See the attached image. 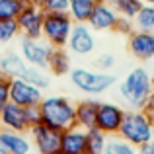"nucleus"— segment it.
<instances>
[{"label": "nucleus", "mask_w": 154, "mask_h": 154, "mask_svg": "<svg viewBox=\"0 0 154 154\" xmlns=\"http://www.w3.org/2000/svg\"><path fill=\"white\" fill-rule=\"evenodd\" d=\"M72 26L74 22L68 16V12H45L41 37L51 47H66Z\"/></svg>", "instance_id": "obj_6"}, {"label": "nucleus", "mask_w": 154, "mask_h": 154, "mask_svg": "<svg viewBox=\"0 0 154 154\" xmlns=\"http://www.w3.org/2000/svg\"><path fill=\"white\" fill-rule=\"evenodd\" d=\"M117 137L131 143L137 148L144 146L152 140V119L143 109H129L125 111V119L121 123Z\"/></svg>", "instance_id": "obj_4"}, {"label": "nucleus", "mask_w": 154, "mask_h": 154, "mask_svg": "<svg viewBox=\"0 0 154 154\" xmlns=\"http://www.w3.org/2000/svg\"><path fill=\"white\" fill-rule=\"evenodd\" d=\"M70 53L66 47H53L51 57H49V66L47 70H51V74L55 76H64L70 72Z\"/></svg>", "instance_id": "obj_19"}, {"label": "nucleus", "mask_w": 154, "mask_h": 154, "mask_svg": "<svg viewBox=\"0 0 154 154\" xmlns=\"http://www.w3.org/2000/svg\"><path fill=\"white\" fill-rule=\"evenodd\" d=\"M113 31H115V33H119V35H125V37H129V35L135 31V22H133V20H129V18H123V16H119V18H117L115 27H113Z\"/></svg>", "instance_id": "obj_28"}, {"label": "nucleus", "mask_w": 154, "mask_h": 154, "mask_svg": "<svg viewBox=\"0 0 154 154\" xmlns=\"http://www.w3.org/2000/svg\"><path fill=\"white\" fill-rule=\"evenodd\" d=\"M27 0H0V20H16Z\"/></svg>", "instance_id": "obj_25"}, {"label": "nucleus", "mask_w": 154, "mask_h": 154, "mask_svg": "<svg viewBox=\"0 0 154 154\" xmlns=\"http://www.w3.org/2000/svg\"><path fill=\"white\" fill-rule=\"evenodd\" d=\"M27 133H29V139L37 154H55L60 150V131H55L43 123H37Z\"/></svg>", "instance_id": "obj_12"}, {"label": "nucleus", "mask_w": 154, "mask_h": 154, "mask_svg": "<svg viewBox=\"0 0 154 154\" xmlns=\"http://www.w3.org/2000/svg\"><path fill=\"white\" fill-rule=\"evenodd\" d=\"M43 18H45V12L41 6L37 4L26 2V6L22 8L20 16L16 18L20 27V33L23 37H31V39H39L43 33Z\"/></svg>", "instance_id": "obj_9"}, {"label": "nucleus", "mask_w": 154, "mask_h": 154, "mask_svg": "<svg viewBox=\"0 0 154 154\" xmlns=\"http://www.w3.org/2000/svg\"><path fill=\"white\" fill-rule=\"evenodd\" d=\"M43 100V90L33 82L23 78H12L10 84V102L22 107H37Z\"/></svg>", "instance_id": "obj_10"}, {"label": "nucleus", "mask_w": 154, "mask_h": 154, "mask_svg": "<svg viewBox=\"0 0 154 154\" xmlns=\"http://www.w3.org/2000/svg\"><path fill=\"white\" fill-rule=\"evenodd\" d=\"M96 4H103V2H109V0H94Z\"/></svg>", "instance_id": "obj_37"}, {"label": "nucleus", "mask_w": 154, "mask_h": 154, "mask_svg": "<svg viewBox=\"0 0 154 154\" xmlns=\"http://www.w3.org/2000/svg\"><path fill=\"white\" fill-rule=\"evenodd\" d=\"M98 105H100V102H96V100H82V102L76 103V125L86 129V131L96 127Z\"/></svg>", "instance_id": "obj_18"}, {"label": "nucleus", "mask_w": 154, "mask_h": 154, "mask_svg": "<svg viewBox=\"0 0 154 154\" xmlns=\"http://www.w3.org/2000/svg\"><path fill=\"white\" fill-rule=\"evenodd\" d=\"M117 18H119V14L115 12V8L109 2L96 4L90 20H88V26L94 31H113V27L117 23Z\"/></svg>", "instance_id": "obj_16"}, {"label": "nucleus", "mask_w": 154, "mask_h": 154, "mask_svg": "<svg viewBox=\"0 0 154 154\" xmlns=\"http://www.w3.org/2000/svg\"><path fill=\"white\" fill-rule=\"evenodd\" d=\"M2 129H4V127H2V117H0V131H2Z\"/></svg>", "instance_id": "obj_40"}, {"label": "nucleus", "mask_w": 154, "mask_h": 154, "mask_svg": "<svg viewBox=\"0 0 154 154\" xmlns=\"http://www.w3.org/2000/svg\"><path fill=\"white\" fill-rule=\"evenodd\" d=\"M66 49L72 55L78 57H88L92 55L96 49V35L88 23H74L70 31V37H68Z\"/></svg>", "instance_id": "obj_11"}, {"label": "nucleus", "mask_w": 154, "mask_h": 154, "mask_svg": "<svg viewBox=\"0 0 154 154\" xmlns=\"http://www.w3.org/2000/svg\"><path fill=\"white\" fill-rule=\"evenodd\" d=\"M152 139H154V119H152Z\"/></svg>", "instance_id": "obj_39"}, {"label": "nucleus", "mask_w": 154, "mask_h": 154, "mask_svg": "<svg viewBox=\"0 0 154 154\" xmlns=\"http://www.w3.org/2000/svg\"><path fill=\"white\" fill-rule=\"evenodd\" d=\"M70 76V82L76 90L84 92V94H90V96H100L103 92H107L109 88L115 86L117 78L115 74H109V72H103V70H92V68H86V66H76V68H70L68 72Z\"/></svg>", "instance_id": "obj_5"}, {"label": "nucleus", "mask_w": 154, "mask_h": 154, "mask_svg": "<svg viewBox=\"0 0 154 154\" xmlns=\"http://www.w3.org/2000/svg\"><path fill=\"white\" fill-rule=\"evenodd\" d=\"M55 154H64V152H60V150H59V152H55Z\"/></svg>", "instance_id": "obj_41"}, {"label": "nucleus", "mask_w": 154, "mask_h": 154, "mask_svg": "<svg viewBox=\"0 0 154 154\" xmlns=\"http://www.w3.org/2000/svg\"><path fill=\"white\" fill-rule=\"evenodd\" d=\"M51 51L53 47L43 37L39 39L22 37V41H20V55L26 59V63H29L31 66L43 68V70H47V66H49Z\"/></svg>", "instance_id": "obj_8"}, {"label": "nucleus", "mask_w": 154, "mask_h": 154, "mask_svg": "<svg viewBox=\"0 0 154 154\" xmlns=\"http://www.w3.org/2000/svg\"><path fill=\"white\" fill-rule=\"evenodd\" d=\"M0 154H10V152H8L6 148H2V146H0Z\"/></svg>", "instance_id": "obj_36"}, {"label": "nucleus", "mask_w": 154, "mask_h": 154, "mask_svg": "<svg viewBox=\"0 0 154 154\" xmlns=\"http://www.w3.org/2000/svg\"><path fill=\"white\" fill-rule=\"evenodd\" d=\"M135 29L143 31H154V6L150 4H143V8L139 10V14L135 16Z\"/></svg>", "instance_id": "obj_23"}, {"label": "nucleus", "mask_w": 154, "mask_h": 154, "mask_svg": "<svg viewBox=\"0 0 154 154\" xmlns=\"http://www.w3.org/2000/svg\"><path fill=\"white\" fill-rule=\"evenodd\" d=\"M68 2L70 0H43L41 8L43 12H68Z\"/></svg>", "instance_id": "obj_29"}, {"label": "nucleus", "mask_w": 154, "mask_h": 154, "mask_svg": "<svg viewBox=\"0 0 154 154\" xmlns=\"http://www.w3.org/2000/svg\"><path fill=\"white\" fill-rule=\"evenodd\" d=\"M20 35V27L16 20H0V47L8 45Z\"/></svg>", "instance_id": "obj_26"}, {"label": "nucleus", "mask_w": 154, "mask_h": 154, "mask_svg": "<svg viewBox=\"0 0 154 154\" xmlns=\"http://www.w3.org/2000/svg\"><path fill=\"white\" fill-rule=\"evenodd\" d=\"M115 12L123 18H129V20H135V16L139 14V10L143 8V2L140 0H109Z\"/></svg>", "instance_id": "obj_22"}, {"label": "nucleus", "mask_w": 154, "mask_h": 154, "mask_svg": "<svg viewBox=\"0 0 154 154\" xmlns=\"http://www.w3.org/2000/svg\"><path fill=\"white\" fill-rule=\"evenodd\" d=\"M125 111L119 103L113 102H100L98 105V115H96V129L107 137H117L119 135L121 123L125 119Z\"/></svg>", "instance_id": "obj_7"}, {"label": "nucleus", "mask_w": 154, "mask_h": 154, "mask_svg": "<svg viewBox=\"0 0 154 154\" xmlns=\"http://www.w3.org/2000/svg\"><path fill=\"white\" fill-rule=\"evenodd\" d=\"M86 150V129L74 127L64 129L60 133V152L64 154H80Z\"/></svg>", "instance_id": "obj_17"}, {"label": "nucleus", "mask_w": 154, "mask_h": 154, "mask_svg": "<svg viewBox=\"0 0 154 154\" xmlns=\"http://www.w3.org/2000/svg\"><path fill=\"white\" fill-rule=\"evenodd\" d=\"M0 70L10 78H23L27 82H33L41 90L49 86V74H45L43 68L31 66L29 63H26V59L16 51H8L0 57Z\"/></svg>", "instance_id": "obj_3"}, {"label": "nucleus", "mask_w": 154, "mask_h": 154, "mask_svg": "<svg viewBox=\"0 0 154 154\" xmlns=\"http://www.w3.org/2000/svg\"><path fill=\"white\" fill-rule=\"evenodd\" d=\"M39 107L41 123L63 133L76 125V103L66 96H43Z\"/></svg>", "instance_id": "obj_2"}, {"label": "nucleus", "mask_w": 154, "mask_h": 154, "mask_svg": "<svg viewBox=\"0 0 154 154\" xmlns=\"http://www.w3.org/2000/svg\"><path fill=\"white\" fill-rule=\"evenodd\" d=\"M80 154H94V152H92V150H88V148H86V150H84V152H80Z\"/></svg>", "instance_id": "obj_38"}, {"label": "nucleus", "mask_w": 154, "mask_h": 154, "mask_svg": "<svg viewBox=\"0 0 154 154\" xmlns=\"http://www.w3.org/2000/svg\"><path fill=\"white\" fill-rule=\"evenodd\" d=\"M10 84L12 78L0 70V111L4 109V105L10 103Z\"/></svg>", "instance_id": "obj_27"}, {"label": "nucleus", "mask_w": 154, "mask_h": 154, "mask_svg": "<svg viewBox=\"0 0 154 154\" xmlns=\"http://www.w3.org/2000/svg\"><path fill=\"white\" fill-rule=\"evenodd\" d=\"M27 2H31V4H37V6H41V2H43V0H27Z\"/></svg>", "instance_id": "obj_34"}, {"label": "nucleus", "mask_w": 154, "mask_h": 154, "mask_svg": "<svg viewBox=\"0 0 154 154\" xmlns=\"http://www.w3.org/2000/svg\"><path fill=\"white\" fill-rule=\"evenodd\" d=\"M96 8L94 0H70L68 2V16L74 23H88L92 12Z\"/></svg>", "instance_id": "obj_20"}, {"label": "nucleus", "mask_w": 154, "mask_h": 154, "mask_svg": "<svg viewBox=\"0 0 154 154\" xmlns=\"http://www.w3.org/2000/svg\"><path fill=\"white\" fill-rule=\"evenodd\" d=\"M143 111L146 113V115L150 117V119H154V94H152L150 98L146 100V103L143 105Z\"/></svg>", "instance_id": "obj_32"}, {"label": "nucleus", "mask_w": 154, "mask_h": 154, "mask_svg": "<svg viewBox=\"0 0 154 154\" xmlns=\"http://www.w3.org/2000/svg\"><path fill=\"white\" fill-rule=\"evenodd\" d=\"M143 4H150V6H154V0H140Z\"/></svg>", "instance_id": "obj_35"}, {"label": "nucleus", "mask_w": 154, "mask_h": 154, "mask_svg": "<svg viewBox=\"0 0 154 154\" xmlns=\"http://www.w3.org/2000/svg\"><path fill=\"white\" fill-rule=\"evenodd\" d=\"M27 119H29V125L41 123V115H39V107H27Z\"/></svg>", "instance_id": "obj_31"}, {"label": "nucleus", "mask_w": 154, "mask_h": 154, "mask_svg": "<svg viewBox=\"0 0 154 154\" xmlns=\"http://www.w3.org/2000/svg\"><path fill=\"white\" fill-rule=\"evenodd\" d=\"M0 117H2L4 129L18 131V133H27L31 129L29 119H27V107H22V105H16L10 102L8 105H4V109L0 111Z\"/></svg>", "instance_id": "obj_14"}, {"label": "nucleus", "mask_w": 154, "mask_h": 154, "mask_svg": "<svg viewBox=\"0 0 154 154\" xmlns=\"http://www.w3.org/2000/svg\"><path fill=\"white\" fill-rule=\"evenodd\" d=\"M127 49L140 63L154 59V31L135 29L127 37Z\"/></svg>", "instance_id": "obj_13"}, {"label": "nucleus", "mask_w": 154, "mask_h": 154, "mask_svg": "<svg viewBox=\"0 0 154 154\" xmlns=\"http://www.w3.org/2000/svg\"><path fill=\"white\" fill-rule=\"evenodd\" d=\"M107 135H103L100 129L92 127L86 131V148L92 150L94 154H103L105 146H107Z\"/></svg>", "instance_id": "obj_21"}, {"label": "nucleus", "mask_w": 154, "mask_h": 154, "mask_svg": "<svg viewBox=\"0 0 154 154\" xmlns=\"http://www.w3.org/2000/svg\"><path fill=\"white\" fill-rule=\"evenodd\" d=\"M103 154H140V150L137 146H133L131 143L119 139V137H111L107 140V146H105Z\"/></svg>", "instance_id": "obj_24"}, {"label": "nucleus", "mask_w": 154, "mask_h": 154, "mask_svg": "<svg viewBox=\"0 0 154 154\" xmlns=\"http://www.w3.org/2000/svg\"><path fill=\"white\" fill-rule=\"evenodd\" d=\"M139 150H140V154H154V139H152V140H150L148 144H144V146H140Z\"/></svg>", "instance_id": "obj_33"}, {"label": "nucleus", "mask_w": 154, "mask_h": 154, "mask_svg": "<svg viewBox=\"0 0 154 154\" xmlns=\"http://www.w3.org/2000/svg\"><path fill=\"white\" fill-rule=\"evenodd\" d=\"M154 94V76L144 66H135L119 84V98L131 109H143Z\"/></svg>", "instance_id": "obj_1"}, {"label": "nucleus", "mask_w": 154, "mask_h": 154, "mask_svg": "<svg viewBox=\"0 0 154 154\" xmlns=\"http://www.w3.org/2000/svg\"><path fill=\"white\" fill-rule=\"evenodd\" d=\"M94 64H96V68H98V70L109 72L113 66H115V57L109 55V53H103V55H100L98 59L94 60Z\"/></svg>", "instance_id": "obj_30"}, {"label": "nucleus", "mask_w": 154, "mask_h": 154, "mask_svg": "<svg viewBox=\"0 0 154 154\" xmlns=\"http://www.w3.org/2000/svg\"><path fill=\"white\" fill-rule=\"evenodd\" d=\"M0 146L6 148L10 154H31L33 143L29 139V133H18L10 129L0 131Z\"/></svg>", "instance_id": "obj_15"}]
</instances>
